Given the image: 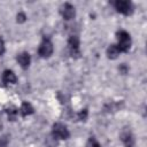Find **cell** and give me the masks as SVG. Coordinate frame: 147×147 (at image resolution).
I'll use <instances>...</instances> for the list:
<instances>
[{
  "mask_svg": "<svg viewBox=\"0 0 147 147\" xmlns=\"http://www.w3.org/2000/svg\"><path fill=\"white\" fill-rule=\"evenodd\" d=\"M116 38H117V48L121 53H126L130 51L131 48V44H132V40H131V36L127 31L125 30H119L116 32Z\"/></svg>",
  "mask_w": 147,
  "mask_h": 147,
  "instance_id": "1",
  "label": "cell"
},
{
  "mask_svg": "<svg viewBox=\"0 0 147 147\" xmlns=\"http://www.w3.org/2000/svg\"><path fill=\"white\" fill-rule=\"evenodd\" d=\"M52 136L57 140H67L70 137V132L68 127L62 123H54L52 126Z\"/></svg>",
  "mask_w": 147,
  "mask_h": 147,
  "instance_id": "2",
  "label": "cell"
},
{
  "mask_svg": "<svg viewBox=\"0 0 147 147\" xmlns=\"http://www.w3.org/2000/svg\"><path fill=\"white\" fill-rule=\"evenodd\" d=\"M53 49H54V47H53V42L51 41V39L44 37L42 38V41L40 42V45L38 47V54H39V56L40 57H44V59L49 57L53 54Z\"/></svg>",
  "mask_w": 147,
  "mask_h": 147,
  "instance_id": "3",
  "label": "cell"
},
{
  "mask_svg": "<svg viewBox=\"0 0 147 147\" xmlns=\"http://www.w3.org/2000/svg\"><path fill=\"white\" fill-rule=\"evenodd\" d=\"M114 7L118 13H121V14H123L125 16L132 15V13L134 10L132 2L127 1V0H117V1H115L114 2Z\"/></svg>",
  "mask_w": 147,
  "mask_h": 147,
  "instance_id": "4",
  "label": "cell"
},
{
  "mask_svg": "<svg viewBox=\"0 0 147 147\" xmlns=\"http://www.w3.org/2000/svg\"><path fill=\"white\" fill-rule=\"evenodd\" d=\"M79 45H80V41H79L78 36L72 34V36H70V37H69V39H68L69 52H70V55H71L72 57H75V59L79 57V55H80Z\"/></svg>",
  "mask_w": 147,
  "mask_h": 147,
  "instance_id": "5",
  "label": "cell"
},
{
  "mask_svg": "<svg viewBox=\"0 0 147 147\" xmlns=\"http://www.w3.org/2000/svg\"><path fill=\"white\" fill-rule=\"evenodd\" d=\"M60 14L62 15V17L65 20V21H70L72 20L75 16H76V9L75 7L69 3V2H65L61 6L60 8Z\"/></svg>",
  "mask_w": 147,
  "mask_h": 147,
  "instance_id": "6",
  "label": "cell"
},
{
  "mask_svg": "<svg viewBox=\"0 0 147 147\" xmlns=\"http://www.w3.org/2000/svg\"><path fill=\"white\" fill-rule=\"evenodd\" d=\"M16 60H17V62H18V64L21 65L22 69H28V68L30 67L31 56H30V54H29L28 52H22V53H20V54L17 55Z\"/></svg>",
  "mask_w": 147,
  "mask_h": 147,
  "instance_id": "7",
  "label": "cell"
},
{
  "mask_svg": "<svg viewBox=\"0 0 147 147\" xmlns=\"http://www.w3.org/2000/svg\"><path fill=\"white\" fill-rule=\"evenodd\" d=\"M121 140L124 147H133L134 146V137L130 131H123L121 133Z\"/></svg>",
  "mask_w": 147,
  "mask_h": 147,
  "instance_id": "8",
  "label": "cell"
},
{
  "mask_svg": "<svg viewBox=\"0 0 147 147\" xmlns=\"http://www.w3.org/2000/svg\"><path fill=\"white\" fill-rule=\"evenodd\" d=\"M2 82L5 84H16L17 82V77L14 74L13 70H5L2 74Z\"/></svg>",
  "mask_w": 147,
  "mask_h": 147,
  "instance_id": "9",
  "label": "cell"
},
{
  "mask_svg": "<svg viewBox=\"0 0 147 147\" xmlns=\"http://www.w3.org/2000/svg\"><path fill=\"white\" fill-rule=\"evenodd\" d=\"M20 113H21V115H22L23 117H26V116H29V115H32V114L34 113V109H33V107H32V105H31L30 102L24 101V102H22V105H21Z\"/></svg>",
  "mask_w": 147,
  "mask_h": 147,
  "instance_id": "10",
  "label": "cell"
},
{
  "mask_svg": "<svg viewBox=\"0 0 147 147\" xmlns=\"http://www.w3.org/2000/svg\"><path fill=\"white\" fill-rule=\"evenodd\" d=\"M106 53H107L108 59H110V60H115V59H117L118 55L121 54V52L118 51V48H117L116 45H109L108 48H107V52H106Z\"/></svg>",
  "mask_w": 147,
  "mask_h": 147,
  "instance_id": "11",
  "label": "cell"
},
{
  "mask_svg": "<svg viewBox=\"0 0 147 147\" xmlns=\"http://www.w3.org/2000/svg\"><path fill=\"white\" fill-rule=\"evenodd\" d=\"M6 113H7V115H8L9 121H15L16 117H17L18 110H17V108H15V107H9V108L6 109Z\"/></svg>",
  "mask_w": 147,
  "mask_h": 147,
  "instance_id": "12",
  "label": "cell"
},
{
  "mask_svg": "<svg viewBox=\"0 0 147 147\" xmlns=\"http://www.w3.org/2000/svg\"><path fill=\"white\" fill-rule=\"evenodd\" d=\"M46 144L48 147H56L57 146V139L51 134L49 137L46 138Z\"/></svg>",
  "mask_w": 147,
  "mask_h": 147,
  "instance_id": "13",
  "label": "cell"
},
{
  "mask_svg": "<svg viewBox=\"0 0 147 147\" xmlns=\"http://www.w3.org/2000/svg\"><path fill=\"white\" fill-rule=\"evenodd\" d=\"M86 147H101V145L99 144V141L94 137H90L87 142H86Z\"/></svg>",
  "mask_w": 147,
  "mask_h": 147,
  "instance_id": "14",
  "label": "cell"
},
{
  "mask_svg": "<svg viewBox=\"0 0 147 147\" xmlns=\"http://www.w3.org/2000/svg\"><path fill=\"white\" fill-rule=\"evenodd\" d=\"M87 116H88V110H87V108L82 109V110L77 114V118H78L79 121H86V119H87Z\"/></svg>",
  "mask_w": 147,
  "mask_h": 147,
  "instance_id": "15",
  "label": "cell"
},
{
  "mask_svg": "<svg viewBox=\"0 0 147 147\" xmlns=\"http://www.w3.org/2000/svg\"><path fill=\"white\" fill-rule=\"evenodd\" d=\"M9 144V136L3 134L0 137V147H7Z\"/></svg>",
  "mask_w": 147,
  "mask_h": 147,
  "instance_id": "16",
  "label": "cell"
},
{
  "mask_svg": "<svg viewBox=\"0 0 147 147\" xmlns=\"http://www.w3.org/2000/svg\"><path fill=\"white\" fill-rule=\"evenodd\" d=\"M16 21H17L18 23H24V22L26 21V15H25V13L20 11V13L17 14V16H16Z\"/></svg>",
  "mask_w": 147,
  "mask_h": 147,
  "instance_id": "17",
  "label": "cell"
},
{
  "mask_svg": "<svg viewBox=\"0 0 147 147\" xmlns=\"http://www.w3.org/2000/svg\"><path fill=\"white\" fill-rule=\"evenodd\" d=\"M118 71L122 74V75H126L129 72V67L125 64V63H122L119 67H118Z\"/></svg>",
  "mask_w": 147,
  "mask_h": 147,
  "instance_id": "18",
  "label": "cell"
},
{
  "mask_svg": "<svg viewBox=\"0 0 147 147\" xmlns=\"http://www.w3.org/2000/svg\"><path fill=\"white\" fill-rule=\"evenodd\" d=\"M6 52V46H5V41L2 38H0V56L3 55Z\"/></svg>",
  "mask_w": 147,
  "mask_h": 147,
  "instance_id": "19",
  "label": "cell"
},
{
  "mask_svg": "<svg viewBox=\"0 0 147 147\" xmlns=\"http://www.w3.org/2000/svg\"><path fill=\"white\" fill-rule=\"evenodd\" d=\"M1 127H2V123H1V121H0V130H1Z\"/></svg>",
  "mask_w": 147,
  "mask_h": 147,
  "instance_id": "20",
  "label": "cell"
}]
</instances>
